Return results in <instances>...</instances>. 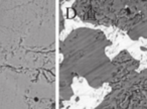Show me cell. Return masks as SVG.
Masks as SVG:
<instances>
[{"instance_id":"obj_1","label":"cell","mask_w":147,"mask_h":109,"mask_svg":"<svg viewBox=\"0 0 147 109\" xmlns=\"http://www.w3.org/2000/svg\"><path fill=\"white\" fill-rule=\"evenodd\" d=\"M69 12H67V17L69 18H73L74 16H75V11L73 10V9H69Z\"/></svg>"}]
</instances>
